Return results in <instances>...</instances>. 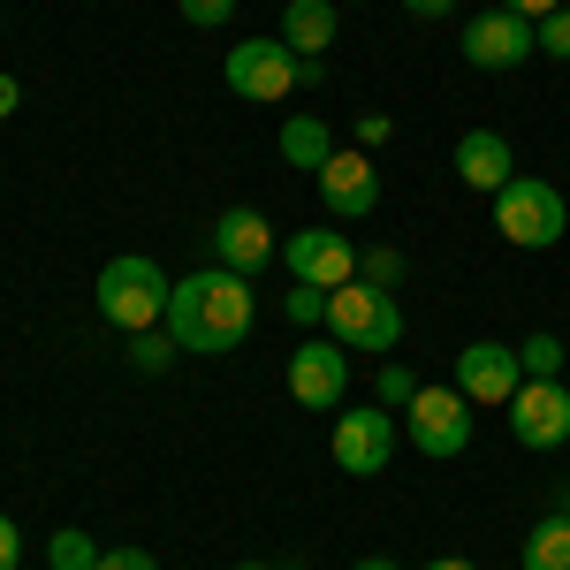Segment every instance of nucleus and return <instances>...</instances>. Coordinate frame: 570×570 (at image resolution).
Returning a JSON list of instances; mask_svg holds the SVG:
<instances>
[{"instance_id":"473e14b6","label":"nucleus","mask_w":570,"mask_h":570,"mask_svg":"<svg viewBox=\"0 0 570 570\" xmlns=\"http://www.w3.org/2000/svg\"><path fill=\"white\" fill-rule=\"evenodd\" d=\"M426 570H480V563H464V556H441V563H426Z\"/></svg>"},{"instance_id":"0eeeda50","label":"nucleus","mask_w":570,"mask_h":570,"mask_svg":"<svg viewBox=\"0 0 570 570\" xmlns=\"http://www.w3.org/2000/svg\"><path fill=\"white\" fill-rule=\"evenodd\" d=\"M282 266L312 289H343L357 282V244L343 228H297V236H282Z\"/></svg>"},{"instance_id":"f257e3e1","label":"nucleus","mask_w":570,"mask_h":570,"mask_svg":"<svg viewBox=\"0 0 570 570\" xmlns=\"http://www.w3.org/2000/svg\"><path fill=\"white\" fill-rule=\"evenodd\" d=\"M160 327L198 357L236 351L252 335V282L228 274V266H198V274H183L176 289H168V320Z\"/></svg>"},{"instance_id":"dca6fc26","label":"nucleus","mask_w":570,"mask_h":570,"mask_svg":"<svg viewBox=\"0 0 570 570\" xmlns=\"http://www.w3.org/2000/svg\"><path fill=\"white\" fill-rule=\"evenodd\" d=\"M510 168H518V160H510V137L502 130H472L464 145H456V176L472 183V190H487V198L510 183Z\"/></svg>"},{"instance_id":"a211bd4d","label":"nucleus","mask_w":570,"mask_h":570,"mask_svg":"<svg viewBox=\"0 0 570 570\" xmlns=\"http://www.w3.org/2000/svg\"><path fill=\"white\" fill-rule=\"evenodd\" d=\"M525 570H570V510H556L525 532Z\"/></svg>"},{"instance_id":"412c9836","label":"nucleus","mask_w":570,"mask_h":570,"mask_svg":"<svg viewBox=\"0 0 570 570\" xmlns=\"http://www.w3.org/2000/svg\"><path fill=\"white\" fill-rule=\"evenodd\" d=\"M176 335H168V327H145V335H130V365L137 373H168V365H176Z\"/></svg>"},{"instance_id":"5701e85b","label":"nucleus","mask_w":570,"mask_h":570,"mask_svg":"<svg viewBox=\"0 0 570 570\" xmlns=\"http://www.w3.org/2000/svg\"><path fill=\"white\" fill-rule=\"evenodd\" d=\"M411 395H419V373H411V365H381V411H403V403H411Z\"/></svg>"},{"instance_id":"9b49d317","label":"nucleus","mask_w":570,"mask_h":570,"mask_svg":"<svg viewBox=\"0 0 570 570\" xmlns=\"http://www.w3.org/2000/svg\"><path fill=\"white\" fill-rule=\"evenodd\" d=\"M289 395L305 411H335L351 395V351L343 343H297L289 351Z\"/></svg>"},{"instance_id":"f8f14e48","label":"nucleus","mask_w":570,"mask_h":570,"mask_svg":"<svg viewBox=\"0 0 570 570\" xmlns=\"http://www.w3.org/2000/svg\"><path fill=\"white\" fill-rule=\"evenodd\" d=\"M510 434L525 449H563L570 441V389L563 381H525L510 395Z\"/></svg>"},{"instance_id":"7c9ffc66","label":"nucleus","mask_w":570,"mask_h":570,"mask_svg":"<svg viewBox=\"0 0 570 570\" xmlns=\"http://www.w3.org/2000/svg\"><path fill=\"white\" fill-rule=\"evenodd\" d=\"M16 107H23V85H16V77H8V69H0V122H8V115H16Z\"/></svg>"},{"instance_id":"ddd939ff","label":"nucleus","mask_w":570,"mask_h":570,"mask_svg":"<svg viewBox=\"0 0 570 570\" xmlns=\"http://www.w3.org/2000/svg\"><path fill=\"white\" fill-rule=\"evenodd\" d=\"M456 389L472 395V403H510V395L525 389V365L510 343H464L456 351Z\"/></svg>"},{"instance_id":"393cba45","label":"nucleus","mask_w":570,"mask_h":570,"mask_svg":"<svg viewBox=\"0 0 570 570\" xmlns=\"http://www.w3.org/2000/svg\"><path fill=\"white\" fill-rule=\"evenodd\" d=\"M289 320H297V327H312V320H327V289H312V282H297V289H289Z\"/></svg>"},{"instance_id":"1a4fd4ad","label":"nucleus","mask_w":570,"mask_h":570,"mask_svg":"<svg viewBox=\"0 0 570 570\" xmlns=\"http://www.w3.org/2000/svg\"><path fill=\"white\" fill-rule=\"evenodd\" d=\"M206 244H214V266H228V274H259L266 259H282V236L266 228V214H252V206H228V214L206 228Z\"/></svg>"},{"instance_id":"b1692460","label":"nucleus","mask_w":570,"mask_h":570,"mask_svg":"<svg viewBox=\"0 0 570 570\" xmlns=\"http://www.w3.org/2000/svg\"><path fill=\"white\" fill-rule=\"evenodd\" d=\"M183 23H198V31H220L228 16H236V0H176Z\"/></svg>"},{"instance_id":"bb28decb","label":"nucleus","mask_w":570,"mask_h":570,"mask_svg":"<svg viewBox=\"0 0 570 570\" xmlns=\"http://www.w3.org/2000/svg\"><path fill=\"white\" fill-rule=\"evenodd\" d=\"M99 570H160V563H153L145 548H107V556H99Z\"/></svg>"},{"instance_id":"9d476101","label":"nucleus","mask_w":570,"mask_h":570,"mask_svg":"<svg viewBox=\"0 0 570 570\" xmlns=\"http://www.w3.org/2000/svg\"><path fill=\"white\" fill-rule=\"evenodd\" d=\"M312 183H320V206L335 220H373L381 214V168H373L365 153H343V145H335V160Z\"/></svg>"},{"instance_id":"6ab92c4d","label":"nucleus","mask_w":570,"mask_h":570,"mask_svg":"<svg viewBox=\"0 0 570 570\" xmlns=\"http://www.w3.org/2000/svg\"><path fill=\"white\" fill-rule=\"evenodd\" d=\"M99 556H107V548H99L91 532H77V525H61L53 540H46V563L53 570H99Z\"/></svg>"},{"instance_id":"f3484780","label":"nucleus","mask_w":570,"mask_h":570,"mask_svg":"<svg viewBox=\"0 0 570 570\" xmlns=\"http://www.w3.org/2000/svg\"><path fill=\"white\" fill-rule=\"evenodd\" d=\"M282 160L320 176V168L335 160V137H327V122H320V115H289V122H282Z\"/></svg>"},{"instance_id":"aec40b11","label":"nucleus","mask_w":570,"mask_h":570,"mask_svg":"<svg viewBox=\"0 0 570 570\" xmlns=\"http://www.w3.org/2000/svg\"><path fill=\"white\" fill-rule=\"evenodd\" d=\"M518 365H525V381H563V343L540 327V335H525V343H518Z\"/></svg>"},{"instance_id":"f704fd0d","label":"nucleus","mask_w":570,"mask_h":570,"mask_svg":"<svg viewBox=\"0 0 570 570\" xmlns=\"http://www.w3.org/2000/svg\"><path fill=\"white\" fill-rule=\"evenodd\" d=\"M236 570H266V563H236Z\"/></svg>"},{"instance_id":"cd10ccee","label":"nucleus","mask_w":570,"mask_h":570,"mask_svg":"<svg viewBox=\"0 0 570 570\" xmlns=\"http://www.w3.org/2000/svg\"><path fill=\"white\" fill-rule=\"evenodd\" d=\"M494 8H510V16H525V23H540V16H556L563 0H494Z\"/></svg>"},{"instance_id":"a878e982","label":"nucleus","mask_w":570,"mask_h":570,"mask_svg":"<svg viewBox=\"0 0 570 570\" xmlns=\"http://www.w3.org/2000/svg\"><path fill=\"white\" fill-rule=\"evenodd\" d=\"M540 53H556V61H570V8H556V16H540Z\"/></svg>"},{"instance_id":"c756f323","label":"nucleus","mask_w":570,"mask_h":570,"mask_svg":"<svg viewBox=\"0 0 570 570\" xmlns=\"http://www.w3.org/2000/svg\"><path fill=\"white\" fill-rule=\"evenodd\" d=\"M16 563H23V532L0 518V570H16Z\"/></svg>"},{"instance_id":"20e7f679","label":"nucleus","mask_w":570,"mask_h":570,"mask_svg":"<svg viewBox=\"0 0 570 570\" xmlns=\"http://www.w3.org/2000/svg\"><path fill=\"white\" fill-rule=\"evenodd\" d=\"M327 335H335L343 351H395V343H403V312H395L389 289L343 282V289H327Z\"/></svg>"},{"instance_id":"2eb2a0df","label":"nucleus","mask_w":570,"mask_h":570,"mask_svg":"<svg viewBox=\"0 0 570 570\" xmlns=\"http://www.w3.org/2000/svg\"><path fill=\"white\" fill-rule=\"evenodd\" d=\"M335 31H343L335 0H289V8H282V46H289L297 61H327Z\"/></svg>"},{"instance_id":"39448f33","label":"nucleus","mask_w":570,"mask_h":570,"mask_svg":"<svg viewBox=\"0 0 570 570\" xmlns=\"http://www.w3.org/2000/svg\"><path fill=\"white\" fill-rule=\"evenodd\" d=\"M403 434H411V449L419 456H464L472 449V395L464 389H419L411 403H403Z\"/></svg>"},{"instance_id":"6e6552de","label":"nucleus","mask_w":570,"mask_h":570,"mask_svg":"<svg viewBox=\"0 0 570 570\" xmlns=\"http://www.w3.org/2000/svg\"><path fill=\"white\" fill-rule=\"evenodd\" d=\"M532 53H540V23L510 16V8H487V16L464 23V61L472 69H518Z\"/></svg>"},{"instance_id":"72a5a7b5","label":"nucleus","mask_w":570,"mask_h":570,"mask_svg":"<svg viewBox=\"0 0 570 570\" xmlns=\"http://www.w3.org/2000/svg\"><path fill=\"white\" fill-rule=\"evenodd\" d=\"M357 570H395V563H389V556H365V563H357Z\"/></svg>"},{"instance_id":"4be33fe9","label":"nucleus","mask_w":570,"mask_h":570,"mask_svg":"<svg viewBox=\"0 0 570 570\" xmlns=\"http://www.w3.org/2000/svg\"><path fill=\"white\" fill-rule=\"evenodd\" d=\"M357 282H373V289H395V282H403V259H395L389 244H373V252H357Z\"/></svg>"},{"instance_id":"7ed1b4c3","label":"nucleus","mask_w":570,"mask_h":570,"mask_svg":"<svg viewBox=\"0 0 570 570\" xmlns=\"http://www.w3.org/2000/svg\"><path fill=\"white\" fill-rule=\"evenodd\" d=\"M494 228H502L518 252H548V244L570 228V206H563V190H556V183L510 176L502 190H494Z\"/></svg>"},{"instance_id":"4468645a","label":"nucleus","mask_w":570,"mask_h":570,"mask_svg":"<svg viewBox=\"0 0 570 570\" xmlns=\"http://www.w3.org/2000/svg\"><path fill=\"white\" fill-rule=\"evenodd\" d=\"M389 456H395L389 411H343V419H335V464H343V472L373 480V472H389Z\"/></svg>"},{"instance_id":"423d86ee","label":"nucleus","mask_w":570,"mask_h":570,"mask_svg":"<svg viewBox=\"0 0 570 570\" xmlns=\"http://www.w3.org/2000/svg\"><path fill=\"white\" fill-rule=\"evenodd\" d=\"M297 77H305V61H297L282 39H244V46H228V91H236V99H252V107L289 99V91H297Z\"/></svg>"},{"instance_id":"c85d7f7f","label":"nucleus","mask_w":570,"mask_h":570,"mask_svg":"<svg viewBox=\"0 0 570 570\" xmlns=\"http://www.w3.org/2000/svg\"><path fill=\"white\" fill-rule=\"evenodd\" d=\"M373 145H389V115H365L357 122V153H373Z\"/></svg>"},{"instance_id":"2f4dec72","label":"nucleus","mask_w":570,"mask_h":570,"mask_svg":"<svg viewBox=\"0 0 570 570\" xmlns=\"http://www.w3.org/2000/svg\"><path fill=\"white\" fill-rule=\"evenodd\" d=\"M403 8H411V16H426V23H434V16H449V8H456V0H403Z\"/></svg>"},{"instance_id":"f03ea898","label":"nucleus","mask_w":570,"mask_h":570,"mask_svg":"<svg viewBox=\"0 0 570 570\" xmlns=\"http://www.w3.org/2000/svg\"><path fill=\"white\" fill-rule=\"evenodd\" d=\"M168 274L145 259V252H130V259H107L99 266V282H91V305H99V320H115L122 335H145V327H160L168 320Z\"/></svg>"}]
</instances>
